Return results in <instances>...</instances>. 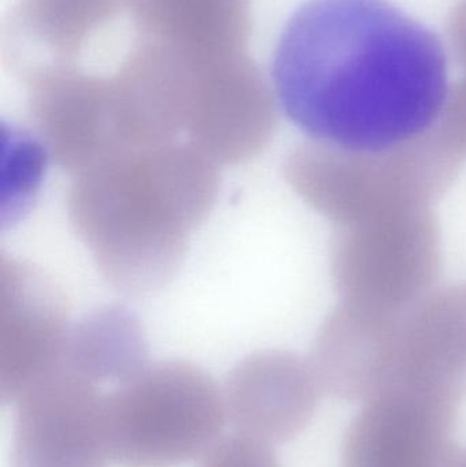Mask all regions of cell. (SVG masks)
I'll list each match as a JSON object with an SVG mask.
<instances>
[{
  "instance_id": "1",
  "label": "cell",
  "mask_w": 466,
  "mask_h": 467,
  "mask_svg": "<svg viewBox=\"0 0 466 467\" xmlns=\"http://www.w3.org/2000/svg\"><path fill=\"white\" fill-rule=\"evenodd\" d=\"M279 106L309 141L382 150L437 128L450 93L440 38L388 0H308L273 60Z\"/></svg>"
},
{
  "instance_id": "2",
  "label": "cell",
  "mask_w": 466,
  "mask_h": 467,
  "mask_svg": "<svg viewBox=\"0 0 466 467\" xmlns=\"http://www.w3.org/2000/svg\"><path fill=\"white\" fill-rule=\"evenodd\" d=\"M218 164L188 142L128 148L73 178L68 218L118 293L171 282L219 193Z\"/></svg>"
},
{
  "instance_id": "3",
  "label": "cell",
  "mask_w": 466,
  "mask_h": 467,
  "mask_svg": "<svg viewBox=\"0 0 466 467\" xmlns=\"http://www.w3.org/2000/svg\"><path fill=\"white\" fill-rule=\"evenodd\" d=\"M338 397H407L460 408L466 398V285H440L397 310L349 307L328 342Z\"/></svg>"
},
{
  "instance_id": "4",
  "label": "cell",
  "mask_w": 466,
  "mask_h": 467,
  "mask_svg": "<svg viewBox=\"0 0 466 467\" xmlns=\"http://www.w3.org/2000/svg\"><path fill=\"white\" fill-rule=\"evenodd\" d=\"M461 159L432 130L382 148L308 141L287 155L284 175L298 197L337 229L434 210L453 188Z\"/></svg>"
},
{
  "instance_id": "5",
  "label": "cell",
  "mask_w": 466,
  "mask_h": 467,
  "mask_svg": "<svg viewBox=\"0 0 466 467\" xmlns=\"http://www.w3.org/2000/svg\"><path fill=\"white\" fill-rule=\"evenodd\" d=\"M111 460L123 467H177L202 458L221 439L226 405L196 365H147L104 398Z\"/></svg>"
},
{
  "instance_id": "6",
  "label": "cell",
  "mask_w": 466,
  "mask_h": 467,
  "mask_svg": "<svg viewBox=\"0 0 466 467\" xmlns=\"http://www.w3.org/2000/svg\"><path fill=\"white\" fill-rule=\"evenodd\" d=\"M443 239L432 208L337 229L330 276L339 302L397 310L440 285Z\"/></svg>"
},
{
  "instance_id": "7",
  "label": "cell",
  "mask_w": 466,
  "mask_h": 467,
  "mask_svg": "<svg viewBox=\"0 0 466 467\" xmlns=\"http://www.w3.org/2000/svg\"><path fill=\"white\" fill-rule=\"evenodd\" d=\"M104 398L65 368L33 387L16 402L11 467H107Z\"/></svg>"
},
{
  "instance_id": "8",
  "label": "cell",
  "mask_w": 466,
  "mask_h": 467,
  "mask_svg": "<svg viewBox=\"0 0 466 467\" xmlns=\"http://www.w3.org/2000/svg\"><path fill=\"white\" fill-rule=\"evenodd\" d=\"M63 291L41 269L3 255L0 400L14 403L62 368L70 334Z\"/></svg>"
},
{
  "instance_id": "9",
  "label": "cell",
  "mask_w": 466,
  "mask_h": 467,
  "mask_svg": "<svg viewBox=\"0 0 466 467\" xmlns=\"http://www.w3.org/2000/svg\"><path fill=\"white\" fill-rule=\"evenodd\" d=\"M29 109L49 158L73 178L129 148L109 78L62 66L43 68L30 77Z\"/></svg>"
},
{
  "instance_id": "10",
  "label": "cell",
  "mask_w": 466,
  "mask_h": 467,
  "mask_svg": "<svg viewBox=\"0 0 466 467\" xmlns=\"http://www.w3.org/2000/svg\"><path fill=\"white\" fill-rule=\"evenodd\" d=\"M457 411L407 397L368 400L345 433L341 467H466L453 438Z\"/></svg>"
},
{
  "instance_id": "11",
  "label": "cell",
  "mask_w": 466,
  "mask_h": 467,
  "mask_svg": "<svg viewBox=\"0 0 466 467\" xmlns=\"http://www.w3.org/2000/svg\"><path fill=\"white\" fill-rule=\"evenodd\" d=\"M322 392L308 359L267 350L252 354L230 372L223 397L238 432L279 444L305 430Z\"/></svg>"
},
{
  "instance_id": "12",
  "label": "cell",
  "mask_w": 466,
  "mask_h": 467,
  "mask_svg": "<svg viewBox=\"0 0 466 467\" xmlns=\"http://www.w3.org/2000/svg\"><path fill=\"white\" fill-rule=\"evenodd\" d=\"M141 37L186 59L243 54L248 0H131Z\"/></svg>"
},
{
  "instance_id": "13",
  "label": "cell",
  "mask_w": 466,
  "mask_h": 467,
  "mask_svg": "<svg viewBox=\"0 0 466 467\" xmlns=\"http://www.w3.org/2000/svg\"><path fill=\"white\" fill-rule=\"evenodd\" d=\"M148 345L139 318L107 306L71 326L63 368L95 384H120L147 367Z\"/></svg>"
},
{
  "instance_id": "14",
  "label": "cell",
  "mask_w": 466,
  "mask_h": 467,
  "mask_svg": "<svg viewBox=\"0 0 466 467\" xmlns=\"http://www.w3.org/2000/svg\"><path fill=\"white\" fill-rule=\"evenodd\" d=\"M200 467H282L271 444L243 435L219 439L202 458Z\"/></svg>"
},
{
  "instance_id": "15",
  "label": "cell",
  "mask_w": 466,
  "mask_h": 467,
  "mask_svg": "<svg viewBox=\"0 0 466 467\" xmlns=\"http://www.w3.org/2000/svg\"><path fill=\"white\" fill-rule=\"evenodd\" d=\"M434 130L462 161H466V71L450 88L442 117Z\"/></svg>"
}]
</instances>
